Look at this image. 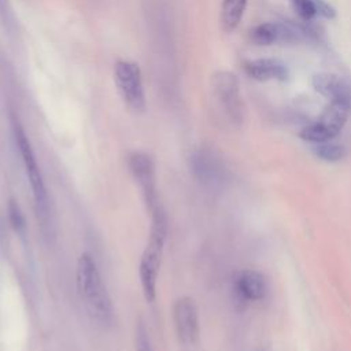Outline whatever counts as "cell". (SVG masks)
Listing matches in <instances>:
<instances>
[{"instance_id": "obj_5", "label": "cell", "mask_w": 351, "mask_h": 351, "mask_svg": "<svg viewBox=\"0 0 351 351\" xmlns=\"http://www.w3.org/2000/svg\"><path fill=\"white\" fill-rule=\"evenodd\" d=\"M114 81L125 104L136 112H143L145 93L138 64L130 60H118L114 66Z\"/></svg>"}, {"instance_id": "obj_18", "label": "cell", "mask_w": 351, "mask_h": 351, "mask_svg": "<svg viewBox=\"0 0 351 351\" xmlns=\"http://www.w3.org/2000/svg\"><path fill=\"white\" fill-rule=\"evenodd\" d=\"M0 18L3 21V23L11 29L14 26V14L11 11V7H10V3L8 0H0Z\"/></svg>"}, {"instance_id": "obj_10", "label": "cell", "mask_w": 351, "mask_h": 351, "mask_svg": "<svg viewBox=\"0 0 351 351\" xmlns=\"http://www.w3.org/2000/svg\"><path fill=\"white\" fill-rule=\"evenodd\" d=\"M234 289L240 299L258 302L265 299L267 293V281L263 274L255 270H243L234 280Z\"/></svg>"}, {"instance_id": "obj_2", "label": "cell", "mask_w": 351, "mask_h": 351, "mask_svg": "<svg viewBox=\"0 0 351 351\" xmlns=\"http://www.w3.org/2000/svg\"><path fill=\"white\" fill-rule=\"evenodd\" d=\"M12 130H14V137L15 143L18 145L29 182L34 199V206H36V213L37 218L40 221V226L43 229V233L45 237H53L55 234V225H53V214H52V207L48 196L47 186L44 184V178L41 174V170L37 165V159L34 156L32 144L22 128V125L18 122L16 118H12Z\"/></svg>"}, {"instance_id": "obj_6", "label": "cell", "mask_w": 351, "mask_h": 351, "mask_svg": "<svg viewBox=\"0 0 351 351\" xmlns=\"http://www.w3.org/2000/svg\"><path fill=\"white\" fill-rule=\"evenodd\" d=\"M173 321L182 351H197L200 336L199 311L192 298L181 296L174 302Z\"/></svg>"}, {"instance_id": "obj_15", "label": "cell", "mask_w": 351, "mask_h": 351, "mask_svg": "<svg viewBox=\"0 0 351 351\" xmlns=\"http://www.w3.org/2000/svg\"><path fill=\"white\" fill-rule=\"evenodd\" d=\"M7 213H8V222L11 225V228L19 233L23 234L25 229H26V221L23 217V213L18 204V202L15 199H10L8 200V206H7Z\"/></svg>"}, {"instance_id": "obj_12", "label": "cell", "mask_w": 351, "mask_h": 351, "mask_svg": "<svg viewBox=\"0 0 351 351\" xmlns=\"http://www.w3.org/2000/svg\"><path fill=\"white\" fill-rule=\"evenodd\" d=\"M311 82L313 88L330 101L343 100L351 103V86L341 77L329 73H319L313 77Z\"/></svg>"}, {"instance_id": "obj_9", "label": "cell", "mask_w": 351, "mask_h": 351, "mask_svg": "<svg viewBox=\"0 0 351 351\" xmlns=\"http://www.w3.org/2000/svg\"><path fill=\"white\" fill-rule=\"evenodd\" d=\"M191 169L195 177L208 186L221 184L225 177V167L221 159L206 148L197 149L191 155Z\"/></svg>"}, {"instance_id": "obj_13", "label": "cell", "mask_w": 351, "mask_h": 351, "mask_svg": "<svg viewBox=\"0 0 351 351\" xmlns=\"http://www.w3.org/2000/svg\"><path fill=\"white\" fill-rule=\"evenodd\" d=\"M247 0H222L221 5V23L225 32H233L245 11Z\"/></svg>"}, {"instance_id": "obj_14", "label": "cell", "mask_w": 351, "mask_h": 351, "mask_svg": "<svg viewBox=\"0 0 351 351\" xmlns=\"http://www.w3.org/2000/svg\"><path fill=\"white\" fill-rule=\"evenodd\" d=\"M314 152L318 158L326 162H337L346 156V148L340 144H335L330 141L317 143Z\"/></svg>"}, {"instance_id": "obj_19", "label": "cell", "mask_w": 351, "mask_h": 351, "mask_svg": "<svg viewBox=\"0 0 351 351\" xmlns=\"http://www.w3.org/2000/svg\"><path fill=\"white\" fill-rule=\"evenodd\" d=\"M314 4H315L317 16H322V18H326V19L335 18L336 11H335V8L330 4H328L324 0H314Z\"/></svg>"}, {"instance_id": "obj_11", "label": "cell", "mask_w": 351, "mask_h": 351, "mask_svg": "<svg viewBox=\"0 0 351 351\" xmlns=\"http://www.w3.org/2000/svg\"><path fill=\"white\" fill-rule=\"evenodd\" d=\"M245 73L258 81H287L289 77V71L287 66L280 62L278 59H270V58H262V59H254L244 63Z\"/></svg>"}, {"instance_id": "obj_16", "label": "cell", "mask_w": 351, "mask_h": 351, "mask_svg": "<svg viewBox=\"0 0 351 351\" xmlns=\"http://www.w3.org/2000/svg\"><path fill=\"white\" fill-rule=\"evenodd\" d=\"M291 3L299 18L304 22H308L317 16L314 0H291Z\"/></svg>"}, {"instance_id": "obj_3", "label": "cell", "mask_w": 351, "mask_h": 351, "mask_svg": "<svg viewBox=\"0 0 351 351\" xmlns=\"http://www.w3.org/2000/svg\"><path fill=\"white\" fill-rule=\"evenodd\" d=\"M151 229L147 245L141 254L138 274L143 288V295L147 302L152 303L156 298L158 274L162 263L165 243L167 237V217L162 206L151 210Z\"/></svg>"}, {"instance_id": "obj_1", "label": "cell", "mask_w": 351, "mask_h": 351, "mask_svg": "<svg viewBox=\"0 0 351 351\" xmlns=\"http://www.w3.org/2000/svg\"><path fill=\"white\" fill-rule=\"evenodd\" d=\"M75 282L80 299L90 319L103 328L108 326L112 322V303L97 265L88 252L81 254L77 261Z\"/></svg>"}, {"instance_id": "obj_8", "label": "cell", "mask_w": 351, "mask_h": 351, "mask_svg": "<svg viewBox=\"0 0 351 351\" xmlns=\"http://www.w3.org/2000/svg\"><path fill=\"white\" fill-rule=\"evenodd\" d=\"M213 89L228 117L233 122L243 118V103L237 77L230 71H218L213 75Z\"/></svg>"}, {"instance_id": "obj_4", "label": "cell", "mask_w": 351, "mask_h": 351, "mask_svg": "<svg viewBox=\"0 0 351 351\" xmlns=\"http://www.w3.org/2000/svg\"><path fill=\"white\" fill-rule=\"evenodd\" d=\"M350 108H351V103L348 101H343V100L330 101L328 107L324 110V112L321 114V117L300 132V137L306 141H311L315 144L330 141L343 129L347 121Z\"/></svg>"}, {"instance_id": "obj_7", "label": "cell", "mask_w": 351, "mask_h": 351, "mask_svg": "<svg viewBox=\"0 0 351 351\" xmlns=\"http://www.w3.org/2000/svg\"><path fill=\"white\" fill-rule=\"evenodd\" d=\"M128 167L133 178L138 184L144 202L149 211L159 206L156 191V173L155 162L151 155L141 151H134L128 156Z\"/></svg>"}, {"instance_id": "obj_17", "label": "cell", "mask_w": 351, "mask_h": 351, "mask_svg": "<svg viewBox=\"0 0 351 351\" xmlns=\"http://www.w3.org/2000/svg\"><path fill=\"white\" fill-rule=\"evenodd\" d=\"M134 348L136 351H154L149 333L143 322L136 325V335H134Z\"/></svg>"}]
</instances>
